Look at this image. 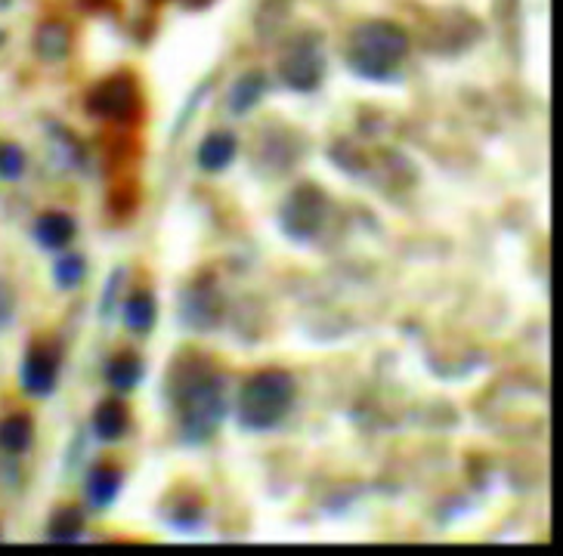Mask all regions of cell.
Listing matches in <instances>:
<instances>
[{
	"mask_svg": "<svg viewBox=\"0 0 563 556\" xmlns=\"http://www.w3.org/2000/svg\"><path fill=\"white\" fill-rule=\"evenodd\" d=\"M78 235L75 216L66 211H47L34 220V242L44 251H66Z\"/></svg>",
	"mask_w": 563,
	"mask_h": 556,
	"instance_id": "11",
	"label": "cell"
},
{
	"mask_svg": "<svg viewBox=\"0 0 563 556\" xmlns=\"http://www.w3.org/2000/svg\"><path fill=\"white\" fill-rule=\"evenodd\" d=\"M298 158V133L276 127V124H269V127L261 131V136H257V152H254L257 170H264V174H285Z\"/></svg>",
	"mask_w": 563,
	"mask_h": 556,
	"instance_id": "9",
	"label": "cell"
},
{
	"mask_svg": "<svg viewBox=\"0 0 563 556\" xmlns=\"http://www.w3.org/2000/svg\"><path fill=\"white\" fill-rule=\"evenodd\" d=\"M143 375H146V362L140 359L136 353H131V349L115 353L112 359L106 362V383L115 393H131V390H136Z\"/></svg>",
	"mask_w": 563,
	"mask_h": 556,
	"instance_id": "16",
	"label": "cell"
},
{
	"mask_svg": "<svg viewBox=\"0 0 563 556\" xmlns=\"http://www.w3.org/2000/svg\"><path fill=\"white\" fill-rule=\"evenodd\" d=\"M121 315H124V325L131 327L133 334H150L158 322V300L152 291H133L121 303Z\"/></svg>",
	"mask_w": 563,
	"mask_h": 556,
	"instance_id": "17",
	"label": "cell"
},
{
	"mask_svg": "<svg viewBox=\"0 0 563 556\" xmlns=\"http://www.w3.org/2000/svg\"><path fill=\"white\" fill-rule=\"evenodd\" d=\"M0 538H3V529H0Z\"/></svg>",
	"mask_w": 563,
	"mask_h": 556,
	"instance_id": "26",
	"label": "cell"
},
{
	"mask_svg": "<svg viewBox=\"0 0 563 556\" xmlns=\"http://www.w3.org/2000/svg\"><path fill=\"white\" fill-rule=\"evenodd\" d=\"M90 426H93V436L100 442H118L128 430H131V409L124 399H102L100 405L90 414Z\"/></svg>",
	"mask_w": 563,
	"mask_h": 556,
	"instance_id": "13",
	"label": "cell"
},
{
	"mask_svg": "<svg viewBox=\"0 0 563 556\" xmlns=\"http://www.w3.org/2000/svg\"><path fill=\"white\" fill-rule=\"evenodd\" d=\"M34 445V421L25 411H13L7 418H0V452L22 458L29 455Z\"/></svg>",
	"mask_w": 563,
	"mask_h": 556,
	"instance_id": "14",
	"label": "cell"
},
{
	"mask_svg": "<svg viewBox=\"0 0 563 556\" xmlns=\"http://www.w3.org/2000/svg\"><path fill=\"white\" fill-rule=\"evenodd\" d=\"M84 109L90 118L112 121V124H136L143 115V90L131 71H115L106 81L93 84V90L84 99Z\"/></svg>",
	"mask_w": 563,
	"mask_h": 556,
	"instance_id": "5",
	"label": "cell"
},
{
	"mask_svg": "<svg viewBox=\"0 0 563 556\" xmlns=\"http://www.w3.org/2000/svg\"><path fill=\"white\" fill-rule=\"evenodd\" d=\"M406 56H409V34L402 25L387 19L360 22L344 44V63L363 81H397Z\"/></svg>",
	"mask_w": 563,
	"mask_h": 556,
	"instance_id": "2",
	"label": "cell"
},
{
	"mask_svg": "<svg viewBox=\"0 0 563 556\" xmlns=\"http://www.w3.org/2000/svg\"><path fill=\"white\" fill-rule=\"evenodd\" d=\"M329 220V196L316 182H300L279 208V230L295 245H310Z\"/></svg>",
	"mask_w": 563,
	"mask_h": 556,
	"instance_id": "4",
	"label": "cell"
},
{
	"mask_svg": "<svg viewBox=\"0 0 563 556\" xmlns=\"http://www.w3.org/2000/svg\"><path fill=\"white\" fill-rule=\"evenodd\" d=\"M266 87H269V78H266L264 71H245V75H239V81L232 84L230 90L232 115H249L251 109L264 99Z\"/></svg>",
	"mask_w": 563,
	"mask_h": 556,
	"instance_id": "18",
	"label": "cell"
},
{
	"mask_svg": "<svg viewBox=\"0 0 563 556\" xmlns=\"http://www.w3.org/2000/svg\"><path fill=\"white\" fill-rule=\"evenodd\" d=\"M84 278H87V260H84V254H78V251H63V257L53 263V281H56V288L75 291V288H81Z\"/></svg>",
	"mask_w": 563,
	"mask_h": 556,
	"instance_id": "20",
	"label": "cell"
},
{
	"mask_svg": "<svg viewBox=\"0 0 563 556\" xmlns=\"http://www.w3.org/2000/svg\"><path fill=\"white\" fill-rule=\"evenodd\" d=\"M223 310H227V300H223V291H220V285H217L214 276L192 278V281L183 288L180 303H177L183 327L199 331V334H208V331L220 327V322H223Z\"/></svg>",
	"mask_w": 563,
	"mask_h": 556,
	"instance_id": "7",
	"label": "cell"
},
{
	"mask_svg": "<svg viewBox=\"0 0 563 556\" xmlns=\"http://www.w3.org/2000/svg\"><path fill=\"white\" fill-rule=\"evenodd\" d=\"M239 155V140L230 131H211L196 148V164L205 174H220L227 170Z\"/></svg>",
	"mask_w": 563,
	"mask_h": 556,
	"instance_id": "12",
	"label": "cell"
},
{
	"mask_svg": "<svg viewBox=\"0 0 563 556\" xmlns=\"http://www.w3.org/2000/svg\"><path fill=\"white\" fill-rule=\"evenodd\" d=\"M295 377L285 368H264L242 383L235 399V421L249 433H269L295 409Z\"/></svg>",
	"mask_w": 563,
	"mask_h": 556,
	"instance_id": "3",
	"label": "cell"
},
{
	"mask_svg": "<svg viewBox=\"0 0 563 556\" xmlns=\"http://www.w3.org/2000/svg\"><path fill=\"white\" fill-rule=\"evenodd\" d=\"M59 371H63V346L56 341H34L19 368V383L25 393L47 399L59 383Z\"/></svg>",
	"mask_w": 563,
	"mask_h": 556,
	"instance_id": "8",
	"label": "cell"
},
{
	"mask_svg": "<svg viewBox=\"0 0 563 556\" xmlns=\"http://www.w3.org/2000/svg\"><path fill=\"white\" fill-rule=\"evenodd\" d=\"M180 3L186 10H205V7H211L214 0H180Z\"/></svg>",
	"mask_w": 563,
	"mask_h": 556,
	"instance_id": "25",
	"label": "cell"
},
{
	"mask_svg": "<svg viewBox=\"0 0 563 556\" xmlns=\"http://www.w3.org/2000/svg\"><path fill=\"white\" fill-rule=\"evenodd\" d=\"M121 285H124V269H115L112 278H109V285H106V294H102V307H100L102 319H109V315H112V307H115Z\"/></svg>",
	"mask_w": 563,
	"mask_h": 556,
	"instance_id": "23",
	"label": "cell"
},
{
	"mask_svg": "<svg viewBox=\"0 0 563 556\" xmlns=\"http://www.w3.org/2000/svg\"><path fill=\"white\" fill-rule=\"evenodd\" d=\"M16 310H19V294H16V288H13V281H10V278H0V331H7V327L13 325Z\"/></svg>",
	"mask_w": 563,
	"mask_h": 556,
	"instance_id": "22",
	"label": "cell"
},
{
	"mask_svg": "<svg viewBox=\"0 0 563 556\" xmlns=\"http://www.w3.org/2000/svg\"><path fill=\"white\" fill-rule=\"evenodd\" d=\"M279 78L298 93H313L325 78V44L316 32H300L279 56Z\"/></svg>",
	"mask_w": 563,
	"mask_h": 556,
	"instance_id": "6",
	"label": "cell"
},
{
	"mask_svg": "<svg viewBox=\"0 0 563 556\" xmlns=\"http://www.w3.org/2000/svg\"><path fill=\"white\" fill-rule=\"evenodd\" d=\"M167 399L186 445H205L227 421V377L201 353H183L167 371Z\"/></svg>",
	"mask_w": 563,
	"mask_h": 556,
	"instance_id": "1",
	"label": "cell"
},
{
	"mask_svg": "<svg viewBox=\"0 0 563 556\" xmlns=\"http://www.w3.org/2000/svg\"><path fill=\"white\" fill-rule=\"evenodd\" d=\"M84 510L75 508V504H63L51 513V523H47V538L59 541V544H71V541L84 538Z\"/></svg>",
	"mask_w": 563,
	"mask_h": 556,
	"instance_id": "19",
	"label": "cell"
},
{
	"mask_svg": "<svg viewBox=\"0 0 563 556\" xmlns=\"http://www.w3.org/2000/svg\"><path fill=\"white\" fill-rule=\"evenodd\" d=\"M71 41H75V34H71V29H68L66 22H59V19L41 22L37 32H34V49H37V56H41V59H51V63L66 59L68 53H71Z\"/></svg>",
	"mask_w": 563,
	"mask_h": 556,
	"instance_id": "15",
	"label": "cell"
},
{
	"mask_svg": "<svg viewBox=\"0 0 563 556\" xmlns=\"http://www.w3.org/2000/svg\"><path fill=\"white\" fill-rule=\"evenodd\" d=\"M78 7L87 13H112L118 3L115 0H78Z\"/></svg>",
	"mask_w": 563,
	"mask_h": 556,
	"instance_id": "24",
	"label": "cell"
},
{
	"mask_svg": "<svg viewBox=\"0 0 563 556\" xmlns=\"http://www.w3.org/2000/svg\"><path fill=\"white\" fill-rule=\"evenodd\" d=\"M25 174V148L16 143H0V180L16 182Z\"/></svg>",
	"mask_w": 563,
	"mask_h": 556,
	"instance_id": "21",
	"label": "cell"
},
{
	"mask_svg": "<svg viewBox=\"0 0 563 556\" xmlns=\"http://www.w3.org/2000/svg\"><path fill=\"white\" fill-rule=\"evenodd\" d=\"M121 486H124V470H121L118 464H112V460H100V464L87 474V482H84V491H87L90 508H112Z\"/></svg>",
	"mask_w": 563,
	"mask_h": 556,
	"instance_id": "10",
	"label": "cell"
}]
</instances>
